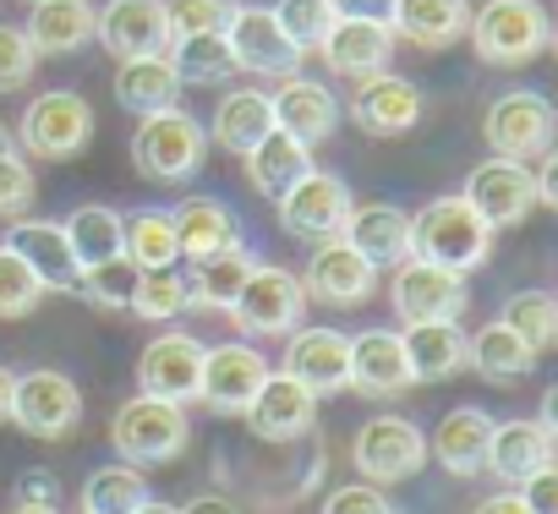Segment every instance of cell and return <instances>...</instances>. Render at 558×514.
Here are the masks:
<instances>
[{
	"label": "cell",
	"mask_w": 558,
	"mask_h": 514,
	"mask_svg": "<svg viewBox=\"0 0 558 514\" xmlns=\"http://www.w3.org/2000/svg\"><path fill=\"white\" fill-rule=\"evenodd\" d=\"M493 224L465 197H433L422 213H411V257H427L438 269L471 274L493 252Z\"/></svg>",
	"instance_id": "cell-1"
},
{
	"label": "cell",
	"mask_w": 558,
	"mask_h": 514,
	"mask_svg": "<svg viewBox=\"0 0 558 514\" xmlns=\"http://www.w3.org/2000/svg\"><path fill=\"white\" fill-rule=\"evenodd\" d=\"M203 154H208V126L197 115H186L181 105L143 115L137 132H132V164H137V175L165 181V186L192 181L203 170Z\"/></svg>",
	"instance_id": "cell-2"
},
{
	"label": "cell",
	"mask_w": 558,
	"mask_h": 514,
	"mask_svg": "<svg viewBox=\"0 0 558 514\" xmlns=\"http://www.w3.org/2000/svg\"><path fill=\"white\" fill-rule=\"evenodd\" d=\"M465 34L487 66H531L553 45V23L542 0H487Z\"/></svg>",
	"instance_id": "cell-3"
},
{
	"label": "cell",
	"mask_w": 558,
	"mask_h": 514,
	"mask_svg": "<svg viewBox=\"0 0 558 514\" xmlns=\"http://www.w3.org/2000/svg\"><path fill=\"white\" fill-rule=\"evenodd\" d=\"M192 438V421L181 405L170 400H154V394H137L126 400L116 416H110V443L121 449L126 465H165V460H181Z\"/></svg>",
	"instance_id": "cell-4"
},
{
	"label": "cell",
	"mask_w": 558,
	"mask_h": 514,
	"mask_svg": "<svg viewBox=\"0 0 558 514\" xmlns=\"http://www.w3.org/2000/svg\"><path fill=\"white\" fill-rule=\"evenodd\" d=\"M94 143V105L72 88H56V94H39L23 121H17V148L34 154V159H77L83 148Z\"/></svg>",
	"instance_id": "cell-5"
},
{
	"label": "cell",
	"mask_w": 558,
	"mask_h": 514,
	"mask_svg": "<svg viewBox=\"0 0 558 514\" xmlns=\"http://www.w3.org/2000/svg\"><path fill=\"white\" fill-rule=\"evenodd\" d=\"M307 318V291L291 269L279 264H252L246 285L230 302V323L241 334H291Z\"/></svg>",
	"instance_id": "cell-6"
},
{
	"label": "cell",
	"mask_w": 558,
	"mask_h": 514,
	"mask_svg": "<svg viewBox=\"0 0 558 514\" xmlns=\"http://www.w3.org/2000/svg\"><path fill=\"white\" fill-rule=\"evenodd\" d=\"M279 203V230H286L291 241H335L345 230V213H351V186L329 170H307L296 186H286L274 197Z\"/></svg>",
	"instance_id": "cell-7"
},
{
	"label": "cell",
	"mask_w": 558,
	"mask_h": 514,
	"mask_svg": "<svg viewBox=\"0 0 558 514\" xmlns=\"http://www.w3.org/2000/svg\"><path fill=\"white\" fill-rule=\"evenodd\" d=\"M12 421L39 443H61L83 421V389L66 372H50V367L23 372L12 383Z\"/></svg>",
	"instance_id": "cell-8"
},
{
	"label": "cell",
	"mask_w": 558,
	"mask_h": 514,
	"mask_svg": "<svg viewBox=\"0 0 558 514\" xmlns=\"http://www.w3.org/2000/svg\"><path fill=\"white\" fill-rule=\"evenodd\" d=\"M351 460L373 487H395V481H411L427 465V438L405 416H373V421H362Z\"/></svg>",
	"instance_id": "cell-9"
},
{
	"label": "cell",
	"mask_w": 558,
	"mask_h": 514,
	"mask_svg": "<svg viewBox=\"0 0 558 514\" xmlns=\"http://www.w3.org/2000/svg\"><path fill=\"white\" fill-rule=\"evenodd\" d=\"M465 302H471L465 274L438 269V264H427V257H405V264H395V280H389L395 318H405V323H444V318H460Z\"/></svg>",
	"instance_id": "cell-10"
},
{
	"label": "cell",
	"mask_w": 558,
	"mask_h": 514,
	"mask_svg": "<svg viewBox=\"0 0 558 514\" xmlns=\"http://www.w3.org/2000/svg\"><path fill=\"white\" fill-rule=\"evenodd\" d=\"M553 132H558L553 105L542 94H531V88L493 99L487 115H482V137H487V148L498 159H536V154L553 148Z\"/></svg>",
	"instance_id": "cell-11"
},
{
	"label": "cell",
	"mask_w": 558,
	"mask_h": 514,
	"mask_svg": "<svg viewBox=\"0 0 558 514\" xmlns=\"http://www.w3.org/2000/svg\"><path fill=\"white\" fill-rule=\"evenodd\" d=\"M241 416H246L252 438H263V443H296V438H307L318 427V394L279 367V372H268L257 383V394H252V405Z\"/></svg>",
	"instance_id": "cell-12"
},
{
	"label": "cell",
	"mask_w": 558,
	"mask_h": 514,
	"mask_svg": "<svg viewBox=\"0 0 558 514\" xmlns=\"http://www.w3.org/2000/svg\"><path fill=\"white\" fill-rule=\"evenodd\" d=\"M94 39L116 56H165L170 50V12L165 0H105L94 7Z\"/></svg>",
	"instance_id": "cell-13"
},
{
	"label": "cell",
	"mask_w": 558,
	"mask_h": 514,
	"mask_svg": "<svg viewBox=\"0 0 558 514\" xmlns=\"http://www.w3.org/2000/svg\"><path fill=\"white\" fill-rule=\"evenodd\" d=\"M493 230H514V224H525L531 219V208H536V181H531V170H525V159H487V164H476L471 170V181H465V192H460Z\"/></svg>",
	"instance_id": "cell-14"
},
{
	"label": "cell",
	"mask_w": 558,
	"mask_h": 514,
	"mask_svg": "<svg viewBox=\"0 0 558 514\" xmlns=\"http://www.w3.org/2000/svg\"><path fill=\"white\" fill-rule=\"evenodd\" d=\"M268 378V362L230 340V345H203V372H197V400L214 411V416H241L257 394V383Z\"/></svg>",
	"instance_id": "cell-15"
},
{
	"label": "cell",
	"mask_w": 558,
	"mask_h": 514,
	"mask_svg": "<svg viewBox=\"0 0 558 514\" xmlns=\"http://www.w3.org/2000/svg\"><path fill=\"white\" fill-rule=\"evenodd\" d=\"M225 45L235 56V72H252V77H291L302 66V50L279 34L268 7H235L225 23Z\"/></svg>",
	"instance_id": "cell-16"
},
{
	"label": "cell",
	"mask_w": 558,
	"mask_h": 514,
	"mask_svg": "<svg viewBox=\"0 0 558 514\" xmlns=\"http://www.w3.org/2000/svg\"><path fill=\"white\" fill-rule=\"evenodd\" d=\"M302 291L324 307H362L373 291H378V269L351 246V241H318L313 257H307V274H302Z\"/></svg>",
	"instance_id": "cell-17"
},
{
	"label": "cell",
	"mask_w": 558,
	"mask_h": 514,
	"mask_svg": "<svg viewBox=\"0 0 558 514\" xmlns=\"http://www.w3.org/2000/svg\"><path fill=\"white\" fill-rule=\"evenodd\" d=\"M7 246L34 269V280L45 285V296H77L83 264H77V252H72L61 219H23V213H17Z\"/></svg>",
	"instance_id": "cell-18"
},
{
	"label": "cell",
	"mask_w": 558,
	"mask_h": 514,
	"mask_svg": "<svg viewBox=\"0 0 558 514\" xmlns=\"http://www.w3.org/2000/svg\"><path fill=\"white\" fill-rule=\"evenodd\" d=\"M345 389H356L362 400H400L405 389H416V372H411V362H405L400 334H389V329H362V334L351 340Z\"/></svg>",
	"instance_id": "cell-19"
},
{
	"label": "cell",
	"mask_w": 558,
	"mask_h": 514,
	"mask_svg": "<svg viewBox=\"0 0 558 514\" xmlns=\"http://www.w3.org/2000/svg\"><path fill=\"white\" fill-rule=\"evenodd\" d=\"M351 121L367 132V137H405L416 132L422 121V88L411 77H395V72H373L356 83L351 94Z\"/></svg>",
	"instance_id": "cell-20"
},
{
	"label": "cell",
	"mask_w": 558,
	"mask_h": 514,
	"mask_svg": "<svg viewBox=\"0 0 558 514\" xmlns=\"http://www.w3.org/2000/svg\"><path fill=\"white\" fill-rule=\"evenodd\" d=\"M268 110H274V126L279 132H291L296 143H329L335 137V126H340V99L324 88V83H313V77H302V72H291V77H279V88L268 94Z\"/></svg>",
	"instance_id": "cell-21"
},
{
	"label": "cell",
	"mask_w": 558,
	"mask_h": 514,
	"mask_svg": "<svg viewBox=\"0 0 558 514\" xmlns=\"http://www.w3.org/2000/svg\"><path fill=\"white\" fill-rule=\"evenodd\" d=\"M197 372H203V340H192V334H159L137 356V394L186 405V400H197Z\"/></svg>",
	"instance_id": "cell-22"
},
{
	"label": "cell",
	"mask_w": 558,
	"mask_h": 514,
	"mask_svg": "<svg viewBox=\"0 0 558 514\" xmlns=\"http://www.w3.org/2000/svg\"><path fill=\"white\" fill-rule=\"evenodd\" d=\"M318 56L340 72V77H373V72H389V56H395V28L378 23V17H335Z\"/></svg>",
	"instance_id": "cell-23"
},
{
	"label": "cell",
	"mask_w": 558,
	"mask_h": 514,
	"mask_svg": "<svg viewBox=\"0 0 558 514\" xmlns=\"http://www.w3.org/2000/svg\"><path fill=\"white\" fill-rule=\"evenodd\" d=\"M340 241H351L373 269H395L411 257V213L395 203H351Z\"/></svg>",
	"instance_id": "cell-24"
},
{
	"label": "cell",
	"mask_w": 558,
	"mask_h": 514,
	"mask_svg": "<svg viewBox=\"0 0 558 514\" xmlns=\"http://www.w3.org/2000/svg\"><path fill=\"white\" fill-rule=\"evenodd\" d=\"M345 362H351V334H340V329H291L286 372L296 383H307L318 400L345 389Z\"/></svg>",
	"instance_id": "cell-25"
},
{
	"label": "cell",
	"mask_w": 558,
	"mask_h": 514,
	"mask_svg": "<svg viewBox=\"0 0 558 514\" xmlns=\"http://www.w3.org/2000/svg\"><path fill=\"white\" fill-rule=\"evenodd\" d=\"M389 28L416 50H449L471 28V0H395Z\"/></svg>",
	"instance_id": "cell-26"
},
{
	"label": "cell",
	"mask_w": 558,
	"mask_h": 514,
	"mask_svg": "<svg viewBox=\"0 0 558 514\" xmlns=\"http://www.w3.org/2000/svg\"><path fill=\"white\" fill-rule=\"evenodd\" d=\"M487 438H493V416L487 411H476V405H454L438 427H433V443H427V454L449 470V476H482V465H487Z\"/></svg>",
	"instance_id": "cell-27"
},
{
	"label": "cell",
	"mask_w": 558,
	"mask_h": 514,
	"mask_svg": "<svg viewBox=\"0 0 558 514\" xmlns=\"http://www.w3.org/2000/svg\"><path fill=\"white\" fill-rule=\"evenodd\" d=\"M553 449H558V438H553L542 421H493V438H487V465H482V470H493L498 481L520 487L531 470L553 465Z\"/></svg>",
	"instance_id": "cell-28"
},
{
	"label": "cell",
	"mask_w": 558,
	"mask_h": 514,
	"mask_svg": "<svg viewBox=\"0 0 558 514\" xmlns=\"http://www.w3.org/2000/svg\"><path fill=\"white\" fill-rule=\"evenodd\" d=\"M28 28L23 39L34 45V56H77L94 39V7L88 0H28Z\"/></svg>",
	"instance_id": "cell-29"
},
{
	"label": "cell",
	"mask_w": 558,
	"mask_h": 514,
	"mask_svg": "<svg viewBox=\"0 0 558 514\" xmlns=\"http://www.w3.org/2000/svg\"><path fill=\"white\" fill-rule=\"evenodd\" d=\"M170 224H175V246L186 264H203V257H214L225 246H241V224L219 197H186L170 213Z\"/></svg>",
	"instance_id": "cell-30"
},
{
	"label": "cell",
	"mask_w": 558,
	"mask_h": 514,
	"mask_svg": "<svg viewBox=\"0 0 558 514\" xmlns=\"http://www.w3.org/2000/svg\"><path fill=\"white\" fill-rule=\"evenodd\" d=\"M246 181H252V192H263V197H279L286 186H296L307 170H313V148L307 143H296L291 132H268V137H257L246 154Z\"/></svg>",
	"instance_id": "cell-31"
},
{
	"label": "cell",
	"mask_w": 558,
	"mask_h": 514,
	"mask_svg": "<svg viewBox=\"0 0 558 514\" xmlns=\"http://www.w3.org/2000/svg\"><path fill=\"white\" fill-rule=\"evenodd\" d=\"M400 345H405V362H411L416 383H444V378L465 372V334H460L454 318H444V323H405Z\"/></svg>",
	"instance_id": "cell-32"
},
{
	"label": "cell",
	"mask_w": 558,
	"mask_h": 514,
	"mask_svg": "<svg viewBox=\"0 0 558 514\" xmlns=\"http://www.w3.org/2000/svg\"><path fill=\"white\" fill-rule=\"evenodd\" d=\"M116 99L132 115H154V110L181 105V77H175V66L165 56H132L116 72Z\"/></svg>",
	"instance_id": "cell-33"
},
{
	"label": "cell",
	"mask_w": 558,
	"mask_h": 514,
	"mask_svg": "<svg viewBox=\"0 0 558 514\" xmlns=\"http://www.w3.org/2000/svg\"><path fill=\"white\" fill-rule=\"evenodd\" d=\"M465 367L482 372L487 383H520V378L536 367V351L498 318V323H487V329H476V334L465 340Z\"/></svg>",
	"instance_id": "cell-34"
},
{
	"label": "cell",
	"mask_w": 558,
	"mask_h": 514,
	"mask_svg": "<svg viewBox=\"0 0 558 514\" xmlns=\"http://www.w3.org/2000/svg\"><path fill=\"white\" fill-rule=\"evenodd\" d=\"M252 274V252L246 246H225L203 264H192V280H186V307H203V313H230L235 291L246 285Z\"/></svg>",
	"instance_id": "cell-35"
},
{
	"label": "cell",
	"mask_w": 558,
	"mask_h": 514,
	"mask_svg": "<svg viewBox=\"0 0 558 514\" xmlns=\"http://www.w3.org/2000/svg\"><path fill=\"white\" fill-rule=\"evenodd\" d=\"M274 132V110H268V94H257V88H235V94H225L219 99V110H214V126H208V137L225 148V154H246L257 137H268Z\"/></svg>",
	"instance_id": "cell-36"
},
{
	"label": "cell",
	"mask_w": 558,
	"mask_h": 514,
	"mask_svg": "<svg viewBox=\"0 0 558 514\" xmlns=\"http://www.w3.org/2000/svg\"><path fill=\"white\" fill-rule=\"evenodd\" d=\"M165 61L175 66L181 88L186 83L192 88H214V83H230L235 77V56H230L225 34H181V39H170Z\"/></svg>",
	"instance_id": "cell-37"
},
{
	"label": "cell",
	"mask_w": 558,
	"mask_h": 514,
	"mask_svg": "<svg viewBox=\"0 0 558 514\" xmlns=\"http://www.w3.org/2000/svg\"><path fill=\"white\" fill-rule=\"evenodd\" d=\"M121 257L132 269H170L181 257L170 213L165 208H137L132 219H121Z\"/></svg>",
	"instance_id": "cell-38"
},
{
	"label": "cell",
	"mask_w": 558,
	"mask_h": 514,
	"mask_svg": "<svg viewBox=\"0 0 558 514\" xmlns=\"http://www.w3.org/2000/svg\"><path fill=\"white\" fill-rule=\"evenodd\" d=\"M61 224H66V241H72V252H77V264H83V269L121 257V213H116V208H105V203H83V208H72Z\"/></svg>",
	"instance_id": "cell-39"
},
{
	"label": "cell",
	"mask_w": 558,
	"mask_h": 514,
	"mask_svg": "<svg viewBox=\"0 0 558 514\" xmlns=\"http://www.w3.org/2000/svg\"><path fill=\"white\" fill-rule=\"evenodd\" d=\"M143 498H148V481H143V470L126 465V460L99 465V470L83 481V514H132Z\"/></svg>",
	"instance_id": "cell-40"
},
{
	"label": "cell",
	"mask_w": 558,
	"mask_h": 514,
	"mask_svg": "<svg viewBox=\"0 0 558 514\" xmlns=\"http://www.w3.org/2000/svg\"><path fill=\"white\" fill-rule=\"evenodd\" d=\"M126 307H132L143 323H170V318H181V313H186V274H175V264H170V269H137Z\"/></svg>",
	"instance_id": "cell-41"
},
{
	"label": "cell",
	"mask_w": 558,
	"mask_h": 514,
	"mask_svg": "<svg viewBox=\"0 0 558 514\" xmlns=\"http://www.w3.org/2000/svg\"><path fill=\"white\" fill-rule=\"evenodd\" d=\"M504 323H509L536 356H547L553 340H558V302H553L547 291H520V296L504 307Z\"/></svg>",
	"instance_id": "cell-42"
},
{
	"label": "cell",
	"mask_w": 558,
	"mask_h": 514,
	"mask_svg": "<svg viewBox=\"0 0 558 514\" xmlns=\"http://www.w3.org/2000/svg\"><path fill=\"white\" fill-rule=\"evenodd\" d=\"M274 23H279V34H286L302 56L307 50H318L324 45V34H329V23H335V7L329 0H274Z\"/></svg>",
	"instance_id": "cell-43"
},
{
	"label": "cell",
	"mask_w": 558,
	"mask_h": 514,
	"mask_svg": "<svg viewBox=\"0 0 558 514\" xmlns=\"http://www.w3.org/2000/svg\"><path fill=\"white\" fill-rule=\"evenodd\" d=\"M45 302V285L34 280V269L12 246H0V323H17V318H34V307Z\"/></svg>",
	"instance_id": "cell-44"
},
{
	"label": "cell",
	"mask_w": 558,
	"mask_h": 514,
	"mask_svg": "<svg viewBox=\"0 0 558 514\" xmlns=\"http://www.w3.org/2000/svg\"><path fill=\"white\" fill-rule=\"evenodd\" d=\"M132 264L126 257H110V264H94V269H83V280H77V296L88 302V307H105V313H121L126 307V296H132Z\"/></svg>",
	"instance_id": "cell-45"
},
{
	"label": "cell",
	"mask_w": 558,
	"mask_h": 514,
	"mask_svg": "<svg viewBox=\"0 0 558 514\" xmlns=\"http://www.w3.org/2000/svg\"><path fill=\"white\" fill-rule=\"evenodd\" d=\"M34 192H39V181H34L28 154H23L17 143H12V148H0V219H17V213H28Z\"/></svg>",
	"instance_id": "cell-46"
},
{
	"label": "cell",
	"mask_w": 558,
	"mask_h": 514,
	"mask_svg": "<svg viewBox=\"0 0 558 514\" xmlns=\"http://www.w3.org/2000/svg\"><path fill=\"white\" fill-rule=\"evenodd\" d=\"M235 7H241V0H165L170 39H181V34H225Z\"/></svg>",
	"instance_id": "cell-47"
},
{
	"label": "cell",
	"mask_w": 558,
	"mask_h": 514,
	"mask_svg": "<svg viewBox=\"0 0 558 514\" xmlns=\"http://www.w3.org/2000/svg\"><path fill=\"white\" fill-rule=\"evenodd\" d=\"M34 66H39V56H34V45L23 39V28L0 23V94H17V88L34 77Z\"/></svg>",
	"instance_id": "cell-48"
},
{
	"label": "cell",
	"mask_w": 558,
	"mask_h": 514,
	"mask_svg": "<svg viewBox=\"0 0 558 514\" xmlns=\"http://www.w3.org/2000/svg\"><path fill=\"white\" fill-rule=\"evenodd\" d=\"M324 514H389V498L373 481H345V487L329 492Z\"/></svg>",
	"instance_id": "cell-49"
},
{
	"label": "cell",
	"mask_w": 558,
	"mask_h": 514,
	"mask_svg": "<svg viewBox=\"0 0 558 514\" xmlns=\"http://www.w3.org/2000/svg\"><path fill=\"white\" fill-rule=\"evenodd\" d=\"M520 498L531 514H558V465H542L520 481Z\"/></svg>",
	"instance_id": "cell-50"
},
{
	"label": "cell",
	"mask_w": 558,
	"mask_h": 514,
	"mask_svg": "<svg viewBox=\"0 0 558 514\" xmlns=\"http://www.w3.org/2000/svg\"><path fill=\"white\" fill-rule=\"evenodd\" d=\"M531 181H536V203H542V208H558V154H553V148L536 154Z\"/></svg>",
	"instance_id": "cell-51"
},
{
	"label": "cell",
	"mask_w": 558,
	"mask_h": 514,
	"mask_svg": "<svg viewBox=\"0 0 558 514\" xmlns=\"http://www.w3.org/2000/svg\"><path fill=\"white\" fill-rule=\"evenodd\" d=\"M17 498L23 503H50L56 498V476L50 470H23L17 476Z\"/></svg>",
	"instance_id": "cell-52"
},
{
	"label": "cell",
	"mask_w": 558,
	"mask_h": 514,
	"mask_svg": "<svg viewBox=\"0 0 558 514\" xmlns=\"http://www.w3.org/2000/svg\"><path fill=\"white\" fill-rule=\"evenodd\" d=\"M329 7H335V17H378V23H389L395 0H329Z\"/></svg>",
	"instance_id": "cell-53"
},
{
	"label": "cell",
	"mask_w": 558,
	"mask_h": 514,
	"mask_svg": "<svg viewBox=\"0 0 558 514\" xmlns=\"http://www.w3.org/2000/svg\"><path fill=\"white\" fill-rule=\"evenodd\" d=\"M471 514H531V509H525L520 492H493V498H482Z\"/></svg>",
	"instance_id": "cell-54"
},
{
	"label": "cell",
	"mask_w": 558,
	"mask_h": 514,
	"mask_svg": "<svg viewBox=\"0 0 558 514\" xmlns=\"http://www.w3.org/2000/svg\"><path fill=\"white\" fill-rule=\"evenodd\" d=\"M181 514H241V509H235L230 498H219V492H203V498H192Z\"/></svg>",
	"instance_id": "cell-55"
},
{
	"label": "cell",
	"mask_w": 558,
	"mask_h": 514,
	"mask_svg": "<svg viewBox=\"0 0 558 514\" xmlns=\"http://www.w3.org/2000/svg\"><path fill=\"white\" fill-rule=\"evenodd\" d=\"M12 383H17V372H7V367H0V427L12 421Z\"/></svg>",
	"instance_id": "cell-56"
},
{
	"label": "cell",
	"mask_w": 558,
	"mask_h": 514,
	"mask_svg": "<svg viewBox=\"0 0 558 514\" xmlns=\"http://www.w3.org/2000/svg\"><path fill=\"white\" fill-rule=\"evenodd\" d=\"M132 514H181V509H175V503H159V498H143Z\"/></svg>",
	"instance_id": "cell-57"
},
{
	"label": "cell",
	"mask_w": 558,
	"mask_h": 514,
	"mask_svg": "<svg viewBox=\"0 0 558 514\" xmlns=\"http://www.w3.org/2000/svg\"><path fill=\"white\" fill-rule=\"evenodd\" d=\"M17 514H61L56 503H17Z\"/></svg>",
	"instance_id": "cell-58"
},
{
	"label": "cell",
	"mask_w": 558,
	"mask_h": 514,
	"mask_svg": "<svg viewBox=\"0 0 558 514\" xmlns=\"http://www.w3.org/2000/svg\"><path fill=\"white\" fill-rule=\"evenodd\" d=\"M12 143H17V137L7 132V121H0V148H12Z\"/></svg>",
	"instance_id": "cell-59"
},
{
	"label": "cell",
	"mask_w": 558,
	"mask_h": 514,
	"mask_svg": "<svg viewBox=\"0 0 558 514\" xmlns=\"http://www.w3.org/2000/svg\"><path fill=\"white\" fill-rule=\"evenodd\" d=\"M389 514H395V509H389Z\"/></svg>",
	"instance_id": "cell-60"
}]
</instances>
